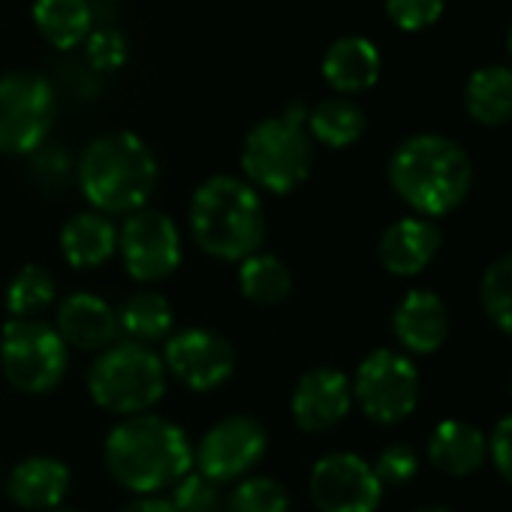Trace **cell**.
<instances>
[{
  "label": "cell",
  "mask_w": 512,
  "mask_h": 512,
  "mask_svg": "<svg viewBox=\"0 0 512 512\" xmlns=\"http://www.w3.org/2000/svg\"><path fill=\"white\" fill-rule=\"evenodd\" d=\"M163 368L190 392H214L235 374V347L214 329L190 326L163 341Z\"/></svg>",
  "instance_id": "7c38bea8"
},
{
  "label": "cell",
  "mask_w": 512,
  "mask_h": 512,
  "mask_svg": "<svg viewBox=\"0 0 512 512\" xmlns=\"http://www.w3.org/2000/svg\"><path fill=\"white\" fill-rule=\"evenodd\" d=\"M365 112L344 97H332L308 109V136L326 148H350L365 136Z\"/></svg>",
  "instance_id": "484cf974"
},
{
  "label": "cell",
  "mask_w": 512,
  "mask_h": 512,
  "mask_svg": "<svg viewBox=\"0 0 512 512\" xmlns=\"http://www.w3.org/2000/svg\"><path fill=\"white\" fill-rule=\"evenodd\" d=\"M314 166V148L308 136V106L290 103L281 115L253 124L241 145L244 181L253 190L293 193L302 187Z\"/></svg>",
  "instance_id": "5b68a950"
},
{
  "label": "cell",
  "mask_w": 512,
  "mask_h": 512,
  "mask_svg": "<svg viewBox=\"0 0 512 512\" xmlns=\"http://www.w3.org/2000/svg\"><path fill=\"white\" fill-rule=\"evenodd\" d=\"M61 253L73 269H97L118 253V226L100 211H79L61 226Z\"/></svg>",
  "instance_id": "d6986e66"
},
{
  "label": "cell",
  "mask_w": 512,
  "mask_h": 512,
  "mask_svg": "<svg viewBox=\"0 0 512 512\" xmlns=\"http://www.w3.org/2000/svg\"><path fill=\"white\" fill-rule=\"evenodd\" d=\"M389 184L419 217L431 220L455 211L467 199L473 163L449 136L419 133L404 139L389 157Z\"/></svg>",
  "instance_id": "3957f363"
},
{
  "label": "cell",
  "mask_w": 512,
  "mask_h": 512,
  "mask_svg": "<svg viewBox=\"0 0 512 512\" xmlns=\"http://www.w3.org/2000/svg\"><path fill=\"white\" fill-rule=\"evenodd\" d=\"M226 512H290V491L272 476H244L229 491Z\"/></svg>",
  "instance_id": "f1b7e54d"
},
{
  "label": "cell",
  "mask_w": 512,
  "mask_h": 512,
  "mask_svg": "<svg viewBox=\"0 0 512 512\" xmlns=\"http://www.w3.org/2000/svg\"><path fill=\"white\" fill-rule=\"evenodd\" d=\"M353 401L377 425L404 422L419 404V371L398 350L368 353L353 377Z\"/></svg>",
  "instance_id": "ba28073f"
},
{
  "label": "cell",
  "mask_w": 512,
  "mask_h": 512,
  "mask_svg": "<svg viewBox=\"0 0 512 512\" xmlns=\"http://www.w3.org/2000/svg\"><path fill=\"white\" fill-rule=\"evenodd\" d=\"M91 0H37L34 25L46 43L67 52L91 37Z\"/></svg>",
  "instance_id": "d4e9b609"
},
{
  "label": "cell",
  "mask_w": 512,
  "mask_h": 512,
  "mask_svg": "<svg viewBox=\"0 0 512 512\" xmlns=\"http://www.w3.org/2000/svg\"><path fill=\"white\" fill-rule=\"evenodd\" d=\"M392 335L407 353H437L449 338L446 302L431 290H410L392 314Z\"/></svg>",
  "instance_id": "e0dca14e"
},
{
  "label": "cell",
  "mask_w": 512,
  "mask_h": 512,
  "mask_svg": "<svg viewBox=\"0 0 512 512\" xmlns=\"http://www.w3.org/2000/svg\"><path fill=\"white\" fill-rule=\"evenodd\" d=\"M482 311L485 317L512 338V253L494 260L482 275Z\"/></svg>",
  "instance_id": "83f0119b"
},
{
  "label": "cell",
  "mask_w": 512,
  "mask_h": 512,
  "mask_svg": "<svg viewBox=\"0 0 512 512\" xmlns=\"http://www.w3.org/2000/svg\"><path fill=\"white\" fill-rule=\"evenodd\" d=\"M121 512H178L172 503H169V497H136L133 503H127Z\"/></svg>",
  "instance_id": "e575fe53"
},
{
  "label": "cell",
  "mask_w": 512,
  "mask_h": 512,
  "mask_svg": "<svg viewBox=\"0 0 512 512\" xmlns=\"http://www.w3.org/2000/svg\"><path fill=\"white\" fill-rule=\"evenodd\" d=\"M308 494L320 512H377L383 485L362 455L329 452L311 467Z\"/></svg>",
  "instance_id": "4fadbf2b"
},
{
  "label": "cell",
  "mask_w": 512,
  "mask_h": 512,
  "mask_svg": "<svg viewBox=\"0 0 512 512\" xmlns=\"http://www.w3.org/2000/svg\"><path fill=\"white\" fill-rule=\"evenodd\" d=\"M269 449V431L260 419L235 413L214 422L193 449V470L214 485L241 482Z\"/></svg>",
  "instance_id": "8fae6325"
},
{
  "label": "cell",
  "mask_w": 512,
  "mask_h": 512,
  "mask_svg": "<svg viewBox=\"0 0 512 512\" xmlns=\"http://www.w3.org/2000/svg\"><path fill=\"white\" fill-rule=\"evenodd\" d=\"M323 76L338 94H362L380 79V52L368 37H341L323 55Z\"/></svg>",
  "instance_id": "44dd1931"
},
{
  "label": "cell",
  "mask_w": 512,
  "mask_h": 512,
  "mask_svg": "<svg viewBox=\"0 0 512 512\" xmlns=\"http://www.w3.org/2000/svg\"><path fill=\"white\" fill-rule=\"evenodd\" d=\"M70 482H73L70 467L61 458L31 455L10 470L7 497L22 509L49 512V509L64 506V500L70 494Z\"/></svg>",
  "instance_id": "ac0fdd59"
},
{
  "label": "cell",
  "mask_w": 512,
  "mask_h": 512,
  "mask_svg": "<svg viewBox=\"0 0 512 512\" xmlns=\"http://www.w3.org/2000/svg\"><path fill=\"white\" fill-rule=\"evenodd\" d=\"M49 512H79V509H70V506H58V509H49Z\"/></svg>",
  "instance_id": "74e56055"
},
{
  "label": "cell",
  "mask_w": 512,
  "mask_h": 512,
  "mask_svg": "<svg viewBox=\"0 0 512 512\" xmlns=\"http://www.w3.org/2000/svg\"><path fill=\"white\" fill-rule=\"evenodd\" d=\"M127 40L124 34H118L115 28H100V31H91L88 37V58L97 70H118L127 64Z\"/></svg>",
  "instance_id": "d6a6232c"
},
{
  "label": "cell",
  "mask_w": 512,
  "mask_h": 512,
  "mask_svg": "<svg viewBox=\"0 0 512 512\" xmlns=\"http://www.w3.org/2000/svg\"><path fill=\"white\" fill-rule=\"evenodd\" d=\"M413 512H452L449 506H437V503H431V506H419V509H413Z\"/></svg>",
  "instance_id": "d590c367"
},
{
  "label": "cell",
  "mask_w": 512,
  "mask_h": 512,
  "mask_svg": "<svg viewBox=\"0 0 512 512\" xmlns=\"http://www.w3.org/2000/svg\"><path fill=\"white\" fill-rule=\"evenodd\" d=\"M103 458L121 488L154 497L193 470V443L172 419L142 413L121 419L106 434Z\"/></svg>",
  "instance_id": "6da1fadb"
},
{
  "label": "cell",
  "mask_w": 512,
  "mask_h": 512,
  "mask_svg": "<svg viewBox=\"0 0 512 512\" xmlns=\"http://www.w3.org/2000/svg\"><path fill=\"white\" fill-rule=\"evenodd\" d=\"M118 326H121V335H127V341H136L145 347L166 341L175 326L172 302L157 290H136L118 308Z\"/></svg>",
  "instance_id": "603a6c76"
},
{
  "label": "cell",
  "mask_w": 512,
  "mask_h": 512,
  "mask_svg": "<svg viewBox=\"0 0 512 512\" xmlns=\"http://www.w3.org/2000/svg\"><path fill=\"white\" fill-rule=\"evenodd\" d=\"M386 16L401 31H425L443 16V0H386Z\"/></svg>",
  "instance_id": "1f68e13d"
},
{
  "label": "cell",
  "mask_w": 512,
  "mask_h": 512,
  "mask_svg": "<svg viewBox=\"0 0 512 512\" xmlns=\"http://www.w3.org/2000/svg\"><path fill=\"white\" fill-rule=\"evenodd\" d=\"M79 190L91 211L127 217L148 205L160 166L154 151L136 133H106L94 139L79 160Z\"/></svg>",
  "instance_id": "277c9868"
},
{
  "label": "cell",
  "mask_w": 512,
  "mask_h": 512,
  "mask_svg": "<svg viewBox=\"0 0 512 512\" xmlns=\"http://www.w3.org/2000/svg\"><path fill=\"white\" fill-rule=\"evenodd\" d=\"M55 121V91L34 73H10L0 79V154L37 151Z\"/></svg>",
  "instance_id": "30bf717a"
},
{
  "label": "cell",
  "mask_w": 512,
  "mask_h": 512,
  "mask_svg": "<svg viewBox=\"0 0 512 512\" xmlns=\"http://www.w3.org/2000/svg\"><path fill=\"white\" fill-rule=\"evenodd\" d=\"M169 374L160 353L136 341H115L88 368L91 401L121 419L148 413L166 392Z\"/></svg>",
  "instance_id": "8992f818"
},
{
  "label": "cell",
  "mask_w": 512,
  "mask_h": 512,
  "mask_svg": "<svg viewBox=\"0 0 512 512\" xmlns=\"http://www.w3.org/2000/svg\"><path fill=\"white\" fill-rule=\"evenodd\" d=\"M350 407H353V386L350 377L338 368L305 371L290 398L293 422L308 434L335 428L350 413Z\"/></svg>",
  "instance_id": "5bb4252c"
},
{
  "label": "cell",
  "mask_w": 512,
  "mask_h": 512,
  "mask_svg": "<svg viewBox=\"0 0 512 512\" xmlns=\"http://www.w3.org/2000/svg\"><path fill=\"white\" fill-rule=\"evenodd\" d=\"M169 503L178 512H217V506H220V485L205 479L199 470H187L172 485Z\"/></svg>",
  "instance_id": "f546056e"
},
{
  "label": "cell",
  "mask_w": 512,
  "mask_h": 512,
  "mask_svg": "<svg viewBox=\"0 0 512 512\" xmlns=\"http://www.w3.org/2000/svg\"><path fill=\"white\" fill-rule=\"evenodd\" d=\"M187 220L199 250H205L214 260L241 263L266 241L263 196L235 175L205 178L193 190Z\"/></svg>",
  "instance_id": "7a4b0ae2"
},
{
  "label": "cell",
  "mask_w": 512,
  "mask_h": 512,
  "mask_svg": "<svg viewBox=\"0 0 512 512\" xmlns=\"http://www.w3.org/2000/svg\"><path fill=\"white\" fill-rule=\"evenodd\" d=\"M464 109L485 127L512 121V67H482L467 79Z\"/></svg>",
  "instance_id": "cb8c5ba5"
},
{
  "label": "cell",
  "mask_w": 512,
  "mask_h": 512,
  "mask_svg": "<svg viewBox=\"0 0 512 512\" xmlns=\"http://www.w3.org/2000/svg\"><path fill=\"white\" fill-rule=\"evenodd\" d=\"M428 461L449 476H470L488 461V437L464 419H446L431 431Z\"/></svg>",
  "instance_id": "ffe728a7"
},
{
  "label": "cell",
  "mask_w": 512,
  "mask_h": 512,
  "mask_svg": "<svg viewBox=\"0 0 512 512\" xmlns=\"http://www.w3.org/2000/svg\"><path fill=\"white\" fill-rule=\"evenodd\" d=\"M371 467H374L383 488L386 485H407L419 473V455L407 443H389L380 449V455Z\"/></svg>",
  "instance_id": "4dcf8cb0"
},
{
  "label": "cell",
  "mask_w": 512,
  "mask_h": 512,
  "mask_svg": "<svg viewBox=\"0 0 512 512\" xmlns=\"http://www.w3.org/2000/svg\"><path fill=\"white\" fill-rule=\"evenodd\" d=\"M440 250V229L428 217H401L380 235L377 260L395 278H413L431 266Z\"/></svg>",
  "instance_id": "2e32d148"
},
{
  "label": "cell",
  "mask_w": 512,
  "mask_h": 512,
  "mask_svg": "<svg viewBox=\"0 0 512 512\" xmlns=\"http://www.w3.org/2000/svg\"><path fill=\"white\" fill-rule=\"evenodd\" d=\"M55 299H58V284L52 272L37 263H28L7 284L4 308L10 320H40V314H46Z\"/></svg>",
  "instance_id": "4316f807"
},
{
  "label": "cell",
  "mask_w": 512,
  "mask_h": 512,
  "mask_svg": "<svg viewBox=\"0 0 512 512\" xmlns=\"http://www.w3.org/2000/svg\"><path fill=\"white\" fill-rule=\"evenodd\" d=\"M118 253L136 284H160L172 278L184 260L175 220L157 208H139L118 226Z\"/></svg>",
  "instance_id": "9c48e42d"
},
{
  "label": "cell",
  "mask_w": 512,
  "mask_h": 512,
  "mask_svg": "<svg viewBox=\"0 0 512 512\" xmlns=\"http://www.w3.org/2000/svg\"><path fill=\"white\" fill-rule=\"evenodd\" d=\"M238 290L260 308H278L293 296V272L275 253L256 250L238 263Z\"/></svg>",
  "instance_id": "7402d4cb"
},
{
  "label": "cell",
  "mask_w": 512,
  "mask_h": 512,
  "mask_svg": "<svg viewBox=\"0 0 512 512\" xmlns=\"http://www.w3.org/2000/svg\"><path fill=\"white\" fill-rule=\"evenodd\" d=\"M55 329L70 350H82V353H103L121 335L118 311L94 293L67 296L58 305Z\"/></svg>",
  "instance_id": "9a60e30c"
},
{
  "label": "cell",
  "mask_w": 512,
  "mask_h": 512,
  "mask_svg": "<svg viewBox=\"0 0 512 512\" xmlns=\"http://www.w3.org/2000/svg\"><path fill=\"white\" fill-rule=\"evenodd\" d=\"M70 368V347L46 320H10L0 332V371L22 395L55 392Z\"/></svg>",
  "instance_id": "52a82bcc"
},
{
  "label": "cell",
  "mask_w": 512,
  "mask_h": 512,
  "mask_svg": "<svg viewBox=\"0 0 512 512\" xmlns=\"http://www.w3.org/2000/svg\"><path fill=\"white\" fill-rule=\"evenodd\" d=\"M506 52H509V58H512V28H509V34H506Z\"/></svg>",
  "instance_id": "8d00e7d4"
},
{
  "label": "cell",
  "mask_w": 512,
  "mask_h": 512,
  "mask_svg": "<svg viewBox=\"0 0 512 512\" xmlns=\"http://www.w3.org/2000/svg\"><path fill=\"white\" fill-rule=\"evenodd\" d=\"M488 458L497 467V473L512 485V413L494 425L488 437Z\"/></svg>",
  "instance_id": "836d02e7"
}]
</instances>
